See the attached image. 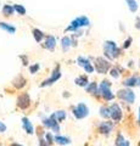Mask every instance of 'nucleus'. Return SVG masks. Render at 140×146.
<instances>
[{
  "label": "nucleus",
  "mask_w": 140,
  "mask_h": 146,
  "mask_svg": "<svg viewBox=\"0 0 140 146\" xmlns=\"http://www.w3.org/2000/svg\"><path fill=\"white\" fill-rule=\"evenodd\" d=\"M39 68H40V66H39V63H35V65H32L29 67V72L32 73V74H35L38 71H39Z\"/></svg>",
  "instance_id": "obj_32"
},
{
  "label": "nucleus",
  "mask_w": 140,
  "mask_h": 146,
  "mask_svg": "<svg viewBox=\"0 0 140 146\" xmlns=\"http://www.w3.org/2000/svg\"><path fill=\"white\" fill-rule=\"evenodd\" d=\"M123 85L128 86V88H133V86L138 85V78H137L135 76H134V77H130V78L125 79V80L123 82Z\"/></svg>",
  "instance_id": "obj_20"
},
{
  "label": "nucleus",
  "mask_w": 140,
  "mask_h": 146,
  "mask_svg": "<svg viewBox=\"0 0 140 146\" xmlns=\"http://www.w3.org/2000/svg\"><path fill=\"white\" fill-rule=\"evenodd\" d=\"M6 131V125L3 122H0V133H5Z\"/></svg>",
  "instance_id": "obj_34"
},
{
  "label": "nucleus",
  "mask_w": 140,
  "mask_h": 146,
  "mask_svg": "<svg viewBox=\"0 0 140 146\" xmlns=\"http://www.w3.org/2000/svg\"><path fill=\"white\" fill-rule=\"evenodd\" d=\"M122 117H123V112H122V108L119 107L118 104H112L110 107V118H112V121L118 123L122 121Z\"/></svg>",
  "instance_id": "obj_6"
},
{
  "label": "nucleus",
  "mask_w": 140,
  "mask_h": 146,
  "mask_svg": "<svg viewBox=\"0 0 140 146\" xmlns=\"http://www.w3.org/2000/svg\"><path fill=\"white\" fill-rule=\"evenodd\" d=\"M139 146H140V145H139Z\"/></svg>",
  "instance_id": "obj_40"
},
{
  "label": "nucleus",
  "mask_w": 140,
  "mask_h": 146,
  "mask_svg": "<svg viewBox=\"0 0 140 146\" xmlns=\"http://www.w3.org/2000/svg\"><path fill=\"white\" fill-rule=\"evenodd\" d=\"M99 113H100V116L102 118H105V119L110 118V108L106 107V106H101L100 110H99Z\"/></svg>",
  "instance_id": "obj_26"
},
{
  "label": "nucleus",
  "mask_w": 140,
  "mask_h": 146,
  "mask_svg": "<svg viewBox=\"0 0 140 146\" xmlns=\"http://www.w3.org/2000/svg\"><path fill=\"white\" fill-rule=\"evenodd\" d=\"M43 125L45 128H50V129H52V131H55V133H60V125H58V122L56 119L55 113H52L49 118H44Z\"/></svg>",
  "instance_id": "obj_3"
},
{
  "label": "nucleus",
  "mask_w": 140,
  "mask_h": 146,
  "mask_svg": "<svg viewBox=\"0 0 140 146\" xmlns=\"http://www.w3.org/2000/svg\"><path fill=\"white\" fill-rule=\"evenodd\" d=\"M43 46L46 49V50H49V51H54V50H55V46H56V39H55V36L48 35L46 39H45V43L43 44Z\"/></svg>",
  "instance_id": "obj_11"
},
{
  "label": "nucleus",
  "mask_w": 140,
  "mask_h": 146,
  "mask_svg": "<svg viewBox=\"0 0 140 146\" xmlns=\"http://www.w3.org/2000/svg\"><path fill=\"white\" fill-rule=\"evenodd\" d=\"M110 68V63L108 61H106L104 57H98L95 58V66H94V70L100 74H105Z\"/></svg>",
  "instance_id": "obj_5"
},
{
  "label": "nucleus",
  "mask_w": 140,
  "mask_h": 146,
  "mask_svg": "<svg viewBox=\"0 0 140 146\" xmlns=\"http://www.w3.org/2000/svg\"><path fill=\"white\" fill-rule=\"evenodd\" d=\"M20 57L22 58V60H23V65H25V66L28 65V60H27V57H26V56H20Z\"/></svg>",
  "instance_id": "obj_35"
},
{
  "label": "nucleus",
  "mask_w": 140,
  "mask_h": 146,
  "mask_svg": "<svg viewBox=\"0 0 140 146\" xmlns=\"http://www.w3.org/2000/svg\"><path fill=\"white\" fill-rule=\"evenodd\" d=\"M104 51L105 55L108 58H116L121 55V49L117 46V44L115 42H111V40H107V42L104 44Z\"/></svg>",
  "instance_id": "obj_1"
},
{
  "label": "nucleus",
  "mask_w": 140,
  "mask_h": 146,
  "mask_svg": "<svg viewBox=\"0 0 140 146\" xmlns=\"http://www.w3.org/2000/svg\"><path fill=\"white\" fill-rule=\"evenodd\" d=\"M72 113H73V116L77 118V119H83V118L88 117V115H89V108H88V106L85 104L80 102V104H78L73 108V112H72Z\"/></svg>",
  "instance_id": "obj_2"
},
{
  "label": "nucleus",
  "mask_w": 140,
  "mask_h": 146,
  "mask_svg": "<svg viewBox=\"0 0 140 146\" xmlns=\"http://www.w3.org/2000/svg\"><path fill=\"white\" fill-rule=\"evenodd\" d=\"M55 116H56L57 122L60 123V122H62V121H65V118H66V112L62 111V110H60V111L55 112Z\"/></svg>",
  "instance_id": "obj_29"
},
{
  "label": "nucleus",
  "mask_w": 140,
  "mask_h": 146,
  "mask_svg": "<svg viewBox=\"0 0 140 146\" xmlns=\"http://www.w3.org/2000/svg\"><path fill=\"white\" fill-rule=\"evenodd\" d=\"M74 83L78 85V86H83V88H85V86L88 85V78L84 76H80V77H77V78L74 79Z\"/></svg>",
  "instance_id": "obj_18"
},
{
  "label": "nucleus",
  "mask_w": 140,
  "mask_h": 146,
  "mask_svg": "<svg viewBox=\"0 0 140 146\" xmlns=\"http://www.w3.org/2000/svg\"><path fill=\"white\" fill-rule=\"evenodd\" d=\"M61 46H62V50L68 51V49L72 46V40L70 36H64V38L61 39Z\"/></svg>",
  "instance_id": "obj_15"
},
{
  "label": "nucleus",
  "mask_w": 140,
  "mask_h": 146,
  "mask_svg": "<svg viewBox=\"0 0 140 146\" xmlns=\"http://www.w3.org/2000/svg\"><path fill=\"white\" fill-rule=\"evenodd\" d=\"M135 27H137L138 29H140V17L137 18V22H135Z\"/></svg>",
  "instance_id": "obj_36"
},
{
  "label": "nucleus",
  "mask_w": 140,
  "mask_h": 146,
  "mask_svg": "<svg viewBox=\"0 0 140 146\" xmlns=\"http://www.w3.org/2000/svg\"><path fill=\"white\" fill-rule=\"evenodd\" d=\"M99 94H100L101 96L106 100V101H111V100H113V99H115V95H113V93L111 91V89L102 90V91H100Z\"/></svg>",
  "instance_id": "obj_16"
},
{
  "label": "nucleus",
  "mask_w": 140,
  "mask_h": 146,
  "mask_svg": "<svg viewBox=\"0 0 140 146\" xmlns=\"http://www.w3.org/2000/svg\"><path fill=\"white\" fill-rule=\"evenodd\" d=\"M117 96L127 104H134L135 101V94L132 89H122L117 93Z\"/></svg>",
  "instance_id": "obj_4"
},
{
  "label": "nucleus",
  "mask_w": 140,
  "mask_h": 146,
  "mask_svg": "<svg viewBox=\"0 0 140 146\" xmlns=\"http://www.w3.org/2000/svg\"><path fill=\"white\" fill-rule=\"evenodd\" d=\"M13 10H15L19 15H26V9H25V6H22V5H20V4H15L13 5Z\"/></svg>",
  "instance_id": "obj_28"
},
{
  "label": "nucleus",
  "mask_w": 140,
  "mask_h": 146,
  "mask_svg": "<svg viewBox=\"0 0 140 146\" xmlns=\"http://www.w3.org/2000/svg\"><path fill=\"white\" fill-rule=\"evenodd\" d=\"M44 140L46 141V144H48V145L54 144V136H52V134H51V133H46V134H45Z\"/></svg>",
  "instance_id": "obj_30"
},
{
  "label": "nucleus",
  "mask_w": 140,
  "mask_h": 146,
  "mask_svg": "<svg viewBox=\"0 0 140 146\" xmlns=\"http://www.w3.org/2000/svg\"><path fill=\"white\" fill-rule=\"evenodd\" d=\"M31 105V98L28 94H21L19 99H17V106H19L21 110H26Z\"/></svg>",
  "instance_id": "obj_9"
},
{
  "label": "nucleus",
  "mask_w": 140,
  "mask_h": 146,
  "mask_svg": "<svg viewBox=\"0 0 140 146\" xmlns=\"http://www.w3.org/2000/svg\"><path fill=\"white\" fill-rule=\"evenodd\" d=\"M116 146H130V143L128 140L124 139V136L122 135L121 133H118V135H117L116 138V143H115Z\"/></svg>",
  "instance_id": "obj_14"
},
{
  "label": "nucleus",
  "mask_w": 140,
  "mask_h": 146,
  "mask_svg": "<svg viewBox=\"0 0 140 146\" xmlns=\"http://www.w3.org/2000/svg\"><path fill=\"white\" fill-rule=\"evenodd\" d=\"M25 85H26V79L23 77H17V78L13 80V86H15L16 89H21V88H23Z\"/></svg>",
  "instance_id": "obj_22"
},
{
  "label": "nucleus",
  "mask_w": 140,
  "mask_h": 146,
  "mask_svg": "<svg viewBox=\"0 0 140 146\" xmlns=\"http://www.w3.org/2000/svg\"><path fill=\"white\" fill-rule=\"evenodd\" d=\"M77 63L83 68V70L87 72V73H93L94 72V66L90 63V61L88 60L87 57L84 56H79L78 58H77Z\"/></svg>",
  "instance_id": "obj_8"
},
{
  "label": "nucleus",
  "mask_w": 140,
  "mask_h": 146,
  "mask_svg": "<svg viewBox=\"0 0 140 146\" xmlns=\"http://www.w3.org/2000/svg\"><path fill=\"white\" fill-rule=\"evenodd\" d=\"M110 74H111V77L113 79H118L119 77H121V74H119V72L116 70V68H111L110 70Z\"/></svg>",
  "instance_id": "obj_31"
},
{
  "label": "nucleus",
  "mask_w": 140,
  "mask_h": 146,
  "mask_svg": "<svg viewBox=\"0 0 140 146\" xmlns=\"http://www.w3.org/2000/svg\"><path fill=\"white\" fill-rule=\"evenodd\" d=\"M139 124H140V107H139Z\"/></svg>",
  "instance_id": "obj_38"
},
{
  "label": "nucleus",
  "mask_w": 140,
  "mask_h": 146,
  "mask_svg": "<svg viewBox=\"0 0 140 146\" xmlns=\"http://www.w3.org/2000/svg\"><path fill=\"white\" fill-rule=\"evenodd\" d=\"M78 20V23H79V27L82 28V27H89L90 26V21L87 16H80L77 18Z\"/></svg>",
  "instance_id": "obj_24"
},
{
  "label": "nucleus",
  "mask_w": 140,
  "mask_h": 146,
  "mask_svg": "<svg viewBox=\"0 0 140 146\" xmlns=\"http://www.w3.org/2000/svg\"><path fill=\"white\" fill-rule=\"evenodd\" d=\"M54 143L65 146V145H70V144H71V140H70L68 138H65V136L56 135V136H54Z\"/></svg>",
  "instance_id": "obj_13"
},
{
  "label": "nucleus",
  "mask_w": 140,
  "mask_h": 146,
  "mask_svg": "<svg viewBox=\"0 0 140 146\" xmlns=\"http://www.w3.org/2000/svg\"><path fill=\"white\" fill-rule=\"evenodd\" d=\"M87 93L89 94H96L98 93V84L96 83H88V85L85 86Z\"/></svg>",
  "instance_id": "obj_27"
},
{
  "label": "nucleus",
  "mask_w": 140,
  "mask_h": 146,
  "mask_svg": "<svg viewBox=\"0 0 140 146\" xmlns=\"http://www.w3.org/2000/svg\"><path fill=\"white\" fill-rule=\"evenodd\" d=\"M79 28H80V27H79V23H78V20L76 18V20L72 21L70 23V26L66 28V32H77Z\"/></svg>",
  "instance_id": "obj_23"
},
{
  "label": "nucleus",
  "mask_w": 140,
  "mask_h": 146,
  "mask_svg": "<svg viewBox=\"0 0 140 146\" xmlns=\"http://www.w3.org/2000/svg\"><path fill=\"white\" fill-rule=\"evenodd\" d=\"M130 44H132V38H128L123 44V49H128L130 46Z\"/></svg>",
  "instance_id": "obj_33"
},
{
  "label": "nucleus",
  "mask_w": 140,
  "mask_h": 146,
  "mask_svg": "<svg viewBox=\"0 0 140 146\" xmlns=\"http://www.w3.org/2000/svg\"><path fill=\"white\" fill-rule=\"evenodd\" d=\"M11 146H22V145H20V144H11Z\"/></svg>",
  "instance_id": "obj_37"
},
{
  "label": "nucleus",
  "mask_w": 140,
  "mask_h": 146,
  "mask_svg": "<svg viewBox=\"0 0 140 146\" xmlns=\"http://www.w3.org/2000/svg\"><path fill=\"white\" fill-rule=\"evenodd\" d=\"M33 36H34V39H35V42L37 43H40L42 40L44 39V36H45V34L43 33L40 29H38V28H34L33 29Z\"/></svg>",
  "instance_id": "obj_21"
},
{
  "label": "nucleus",
  "mask_w": 140,
  "mask_h": 146,
  "mask_svg": "<svg viewBox=\"0 0 140 146\" xmlns=\"http://www.w3.org/2000/svg\"><path fill=\"white\" fill-rule=\"evenodd\" d=\"M128 4V7H129V11L130 12H137L138 11V3L137 0H125Z\"/></svg>",
  "instance_id": "obj_25"
},
{
  "label": "nucleus",
  "mask_w": 140,
  "mask_h": 146,
  "mask_svg": "<svg viewBox=\"0 0 140 146\" xmlns=\"http://www.w3.org/2000/svg\"><path fill=\"white\" fill-rule=\"evenodd\" d=\"M138 85H139V86H140V79H139V80H138Z\"/></svg>",
  "instance_id": "obj_39"
},
{
  "label": "nucleus",
  "mask_w": 140,
  "mask_h": 146,
  "mask_svg": "<svg viewBox=\"0 0 140 146\" xmlns=\"http://www.w3.org/2000/svg\"><path fill=\"white\" fill-rule=\"evenodd\" d=\"M22 127H23V129L26 130L27 134L32 135V134L34 133V127H33V124H32V122H31L27 117L22 118Z\"/></svg>",
  "instance_id": "obj_12"
},
{
  "label": "nucleus",
  "mask_w": 140,
  "mask_h": 146,
  "mask_svg": "<svg viewBox=\"0 0 140 146\" xmlns=\"http://www.w3.org/2000/svg\"><path fill=\"white\" fill-rule=\"evenodd\" d=\"M0 28L6 31L7 33H10V34H13L16 32L15 27H13L12 25H10V23H6V22H0Z\"/></svg>",
  "instance_id": "obj_17"
},
{
  "label": "nucleus",
  "mask_w": 140,
  "mask_h": 146,
  "mask_svg": "<svg viewBox=\"0 0 140 146\" xmlns=\"http://www.w3.org/2000/svg\"><path fill=\"white\" fill-rule=\"evenodd\" d=\"M61 78V72H60V67H56L55 70L52 71V73H51V77L49 79H46V80H44L42 84H40V86H48V85H51V84H54L55 82H57L58 79Z\"/></svg>",
  "instance_id": "obj_7"
},
{
  "label": "nucleus",
  "mask_w": 140,
  "mask_h": 146,
  "mask_svg": "<svg viewBox=\"0 0 140 146\" xmlns=\"http://www.w3.org/2000/svg\"><path fill=\"white\" fill-rule=\"evenodd\" d=\"M13 12H15V10H13V6L12 5H9V4H6V5L3 6V15L6 16V17H10L13 15Z\"/></svg>",
  "instance_id": "obj_19"
},
{
  "label": "nucleus",
  "mask_w": 140,
  "mask_h": 146,
  "mask_svg": "<svg viewBox=\"0 0 140 146\" xmlns=\"http://www.w3.org/2000/svg\"><path fill=\"white\" fill-rule=\"evenodd\" d=\"M112 129H113V123L112 122H101L100 123V125H99V133L100 134H110Z\"/></svg>",
  "instance_id": "obj_10"
}]
</instances>
